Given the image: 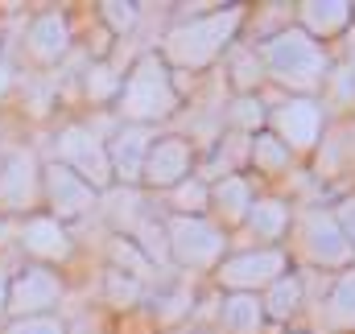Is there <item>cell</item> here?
<instances>
[{"label": "cell", "instance_id": "1", "mask_svg": "<svg viewBox=\"0 0 355 334\" xmlns=\"http://www.w3.org/2000/svg\"><path fill=\"white\" fill-rule=\"evenodd\" d=\"M261 62L272 83L289 87L297 95H314L318 87H327V75H331V58H327L322 42H314L297 25L268 33L261 42Z\"/></svg>", "mask_w": 355, "mask_h": 334}, {"label": "cell", "instance_id": "2", "mask_svg": "<svg viewBox=\"0 0 355 334\" xmlns=\"http://www.w3.org/2000/svg\"><path fill=\"white\" fill-rule=\"evenodd\" d=\"M244 17H248L244 4H227V8H215L207 17H190V21L174 25L166 33V46H162L166 67H182V71L211 67L223 50H232V37L244 25Z\"/></svg>", "mask_w": 355, "mask_h": 334}, {"label": "cell", "instance_id": "3", "mask_svg": "<svg viewBox=\"0 0 355 334\" xmlns=\"http://www.w3.org/2000/svg\"><path fill=\"white\" fill-rule=\"evenodd\" d=\"M178 103H182V95H178V83L162 54H141L132 62V71L124 75L120 99H116L124 124H145V128L170 120Z\"/></svg>", "mask_w": 355, "mask_h": 334}, {"label": "cell", "instance_id": "4", "mask_svg": "<svg viewBox=\"0 0 355 334\" xmlns=\"http://www.w3.org/2000/svg\"><path fill=\"white\" fill-rule=\"evenodd\" d=\"M166 240L170 260L182 268H219L227 256V231L211 215H170Z\"/></svg>", "mask_w": 355, "mask_h": 334}, {"label": "cell", "instance_id": "5", "mask_svg": "<svg viewBox=\"0 0 355 334\" xmlns=\"http://www.w3.org/2000/svg\"><path fill=\"white\" fill-rule=\"evenodd\" d=\"M62 293H67V285H62V276H58L54 268L29 264V268H21V272L8 281L4 314L17 318V322H25V318H46V314L62 301Z\"/></svg>", "mask_w": 355, "mask_h": 334}, {"label": "cell", "instance_id": "6", "mask_svg": "<svg viewBox=\"0 0 355 334\" xmlns=\"http://www.w3.org/2000/svg\"><path fill=\"white\" fill-rule=\"evenodd\" d=\"M289 272V256L285 248H248L236 256H223V264L215 268L219 285L227 293H265L277 276Z\"/></svg>", "mask_w": 355, "mask_h": 334}, {"label": "cell", "instance_id": "7", "mask_svg": "<svg viewBox=\"0 0 355 334\" xmlns=\"http://www.w3.org/2000/svg\"><path fill=\"white\" fill-rule=\"evenodd\" d=\"M54 145H58V157H54V161H62L67 169H75L95 194L112 190L116 177H112V161H107V145L91 132L87 124H67Z\"/></svg>", "mask_w": 355, "mask_h": 334}, {"label": "cell", "instance_id": "8", "mask_svg": "<svg viewBox=\"0 0 355 334\" xmlns=\"http://www.w3.org/2000/svg\"><path fill=\"white\" fill-rule=\"evenodd\" d=\"M297 244H302V256L318 268H343L355 260V248L347 244V236L339 231L335 215L314 206V211H302L297 215Z\"/></svg>", "mask_w": 355, "mask_h": 334}, {"label": "cell", "instance_id": "9", "mask_svg": "<svg viewBox=\"0 0 355 334\" xmlns=\"http://www.w3.org/2000/svg\"><path fill=\"white\" fill-rule=\"evenodd\" d=\"M322 124H327V107L314 99V95H297V99H285L268 112V128L272 137L289 149V153H306L318 145L322 137Z\"/></svg>", "mask_w": 355, "mask_h": 334}, {"label": "cell", "instance_id": "10", "mask_svg": "<svg viewBox=\"0 0 355 334\" xmlns=\"http://www.w3.org/2000/svg\"><path fill=\"white\" fill-rule=\"evenodd\" d=\"M42 198L50 206V219H58V223L83 219V215L95 211V202H99V194L91 190L75 169L62 166V161H46L42 166Z\"/></svg>", "mask_w": 355, "mask_h": 334}, {"label": "cell", "instance_id": "11", "mask_svg": "<svg viewBox=\"0 0 355 334\" xmlns=\"http://www.w3.org/2000/svg\"><path fill=\"white\" fill-rule=\"evenodd\" d=\"M37 202H42V166L29 149H21L0 166V211L29 219Z\"/></svg>", "mask_w": 355, "mask_h": 334}, {"label": "cell", "instance_id": "12", "mask_svg": "<svg viewBox=\"0 0 355 334\" xmlns=\"http://www.w3.org/2000/svg\"><path fill=\"white\" fill-rule=\"evenodd\" d=\"M190 166H194V145L186 137H157L149 145L141 182L153 186V190H174L190 177Z\"/></svg>", "mask_w": 355, "mask_h": 334}, {"label": "cell", "instance_id": "13", "mask_svg": "<svg viewBox=\"0 0 355 334\" xmlns=\"http://www.w3.org/2000/svg\"><path fill=\"white\" fill-rule=\"evenodd\" d=\"M157 141L153 128L145 124H124L116 128V137L107 141V161H112V177L120 186H141V173H145V157H149V145Z\"/></svg>", "mask_w": 355, "mask_h": 334}, {"label": "cell", "instance_id": "14", "mask_svg": "<svg viewBox=\"0 0 355 334\" xmlns=\"http://www.w3.org/2000/svg\"><path fill=\"white\" fill-rule=\"evenodd\" d=\"M67 50H71V21H67V12H58V8L37 12L29 21V29H25V54L37 67H54V62L67 58Z\"/></svg>", "mask_w": 355, "mask_h": 334}, {"label": "cell", "instance_id": "15", "mask_svg": "<svg viewBox=\"0 0 355 334\" xmlns=\"http://www.w3.org/2000/svg\"><path fill=\"white\" fill-rule=\"evenodd\" d=\"M17 240H21V248L29 252L33 260H42L46 268L71 256V236H67V227H62L58 219H50V215H29V219L21 223V236H17Z\"/></svg>", "mask_w": 355, "mask_h": 334}, {"label": "cell", "instance_id": "16", "mask_svg": "<svg viewBox=\"0 0 355 334\" xmlns=\"http://www.w3.org/2000/svg\"><path fill=\"white\" fill-rule=\"evenodd\" d=\"M252 202H257V194H252V186H248L244 173H223V177L211 182V215H215V223L223 231L240 227L248 219Z\"/></svg>", "mask_w": 355, "mask_h": 334}, {"label": "cell", "instance_id": "17", "mask_svg": "<svg viewBox=\"0 0 355 334\" xmlns=\"http://www.w3.org/2000/svg\"><path fill=\"white\" fill-rule=\"evenodd\" d=\"M352 21H355V4H347V0H306V4H297V29L310 33L314 42L343 33Z\"/></svg>", "mask_w": 355, "mask_h": 334}, {"label": "cell", "instance_id": "18", "mask_svg": "<svg viewBox=\"0 0 355 334\" xmlns=\"http://www.w3.org/2000/svg\"><path fill=\"white\" fill-rule=\"evenodd\" d=\"M265 306L261 293H227L219 306V331L223 334H261Z\"/></svg>", "mask_w": 355, "mask_h": 334}, {"label": "cell", "instance_id": "19", "mask_svg": "<svg viewBox=\"0 0 355 334\" xmlns=\"http://www.w3.org/2000/svg\"><path fill=\"white\" fill-rule=\"evenodd\" d=\"M244 223H248V231H252L257 240H265V248H272V244L285 240V231L293 227V211H289L285 198H257Z\"/></svg>", "mask_w": 355, "mask_h": 334}, {"label": "cell", "instance_id": "20", "mask_svg": "<svg viewBox=\"0 0 355 334\" xmlns=\"http://www.w3.org/2000/svg\"><path fill=\"white\" fill-rule=\"evenodd\" d=\"M99 202L107 206V219H112L116 236H128V231L145 219V198H141L137 186H112V190H103Z\"/></svg>", "mask_w": 355, "mask_h": 334}, {"label": "cell", "instance_id": "21", "mask_svg": "<svg viewBox=\"0 0 355 334\" xmlns=\"http://www.w3.org/2000/svg\"><path fill=\"white\" fill-rule=\"evenodd\" d=\"M227 79L236 87V95H257V87L265 83L261 50H252V46H232V50H227Z\"/></svg>", "mask_w": 355, "mask_h": 334}, {"label": "cell", "instance_id": "22", "mask_svg": "<svg viewBox=\"0 0 355 334\" xmlns=\"http://www.w3.org/2000/svg\"><path fill=\"white\" fill-rule=\"evenodd\" d=\"M261 306H265V318H277V322L293 318L302 310V276H293V272L277 276L265 293H261Z\"/></svg>", "mask_w": 355, "mask_h": 334}, {"label": "cell", "instance_id": "23", "mask_svg": "<svg viewBox=\"0 0 355 334\" xmlns=\"http://www.w3.org/2000/svg\"><path fill=\"white\" fill-rule=\"evenodd\" d=\"M327 322L335 331H355V268L335 276V285L327 293Z\"/></svg>", "mask_w": 355, "mask_h": 334}, {"label": "cell", "instance_id": "24", "mask_svg": "<svg viewBox=\"0 0 355 334\" xmlns=\"http://www.w3.org/2000/svg\"><path fill=\"white\" fill-rule=\"evenodd\" d=\"M248 157H252V166L261 169V173H285V169L293 166V153H289L272 132L248 137Z\"/></svg>", "mask_w": 355, "mask_h": 334}, {"label": "cell", "instance_id": "25", "mask_svg": "<svg viewBox=\"0 0 355 334\" xmlns=\"http://www.w3.org/2000/svg\"><path fill=\"white\" fill-rule=\"evenodd\" d=\"M132 244L145 252V260L157 268V264H170V240H166V223H157V219H141L137 227H132Z\"/></svg>", "mask_w": 355, "mask_h": 334}, {"label": "cell", "instance_id": "26", "mask_svg": "<svg viewBox=\"0 0 355 334\" xmlns=\"http://www.w3.org/2000/svg\"><path fill=\"white\" fill-rule=\"evenodd\" d=\"M107 252H112V268H116V272H124V276H132V281H149L153 264L145 260V252L137 248L128 236H112Z\"/></svg>", "mask_w": 355, "mask_h": 334}, {"label": "cell", "instance_id": "27", "mask_svg": "<svg viewBox=\"0 0 355 334\" xmlns=\"http://www.w3.org/2000/svg\"><path fill=\"white\" fill-rule=\"evenodd\" d=\"M227 124L236 128V132H261L268 124V107L261 103V95H236L232 99V107H227Z\"/></svg>", "mask_w": 355, "mask_h": 334}, {"label": "cell", "instance_id": "28", "mask_svg": "<svg viewBox=\"0 0 355 334\" xmlns=\"http://www.w3.org/2000/svg\"><path fill=\"white\" fill-rule=\"evenodd\" d=\"M170 202H174V215H207L211 211V182L186 177L182 186L170 190Z\"/></svg>", "mask_w": 355, "mask_h": 334}, {"label": "cell", "instance_id": "29", "mask_svg": "<svg viewBox=\"0 0 355 334\" xmlns=\"http://www.w3.org/2000/svg\"><path fill=\"white\" fill-rule=\"evenodd\" d=\"M83 87H87L91 103H112V99H120L124 79H120L107 62H95V67H87V75H83Z\"/></svg>", "mask_w": 355, "mask_h": 334}, {"label": "cell", "instance_id": "30", "mask_svg": "<svg viewBox=\"0 0 355 334\" xmlns=\"http://www.w3.org/2000/svg\"><path fill=\"white\" fill-rule=\"evenodd\" d=\"M327 99L335 107H355V54H347L339 67H331V75H327Z\"/></svg>", "mask_w": 355, "mask_h": 334}, {"label": "cell", "instance_id": "31", "mask_svg": "<svg viewBox=\"0 0 355 334\" xmlns=\"http://www.w3.org/2000/svg\"><path fill=\"white\" fill-rule=\"evenodd\" d=\"M99 21L112 33H132L141 25V4H124V0H103L99 4Z\"/></svg>", "mask_w": 355, "mask_h": 334}, {"label": "cell", "instance_id": "32", "mask_svg": "<svg viewBox=\"0 0 355 334\" xmlns=\"http://www.w3.org/2000/svg\"><path fill=\"white\" fill-rule=\"evenodd\" d=\"M103 293H107V301H112V306L128 310V306H137V301H141V281H132V276H124V272L107 268V276H103Z\"/></svg>", "mask_w": 355, "mask_h": 334}, {"label": "cell", "instance_id": "33", "mask_svg": "<svg viewBox=\"0 0 355 334\" xmlns=\"http://www.w3.org/2000/svg\"><path fill=\"white\" fill-rule=\"evenodd\" d=\"M186 310H190V293H186V289H174V293H162V297H157V318H162V326L182 322Z\"/></svg>", "mask_w": 355, "mask_h": 334}, {"label": "cell", "instance_id": "34", "mask_svg": "<svg viewBox=\"0 0 355 334\" xmlns=\"http://www.w3.org/2000/svg\"><path fill=\"white\" fill-rule=\"evenodd\" d=\"M4 334H71V331L54 318H25V322H12Z\"/></svg>", "mask_w": 355, "mask_h": 334}, {"label": "cell", "instance_id": "35", "mask_svg": "<svg viewBox=\"0 0 355 334\" xmlns=\"http://www.w3.org/2000/svg\"><path fill=\"white\" fill-rule=\"evenodd\" d=\"M331 215H335V223H339V231L347 236V244L355 248V194H352V198H343V202H339V206H335Z\"/></svg>", "mask_w": 355, "mask_h": 334}, {"label": "cell", "instance_id": "36", "mask_svg": "<svg viewBox=\"0 0 355 334\" xmlns=\"http://www.w3.org/2000/svg\"><path fill=\"white\" fill-rule=\"evenodd\" d=\"M12 91V67H8V58H0V99Z\"/></svg>", "mask_w": 355, "mask_h": 334}, {"label": "cell", "instance_id": "37", "mask_svg": "<svg viewBox=\"0 0 355 334\" xmlns=\"http://www.w3.org/2000/svg\"><path fill=\"white\" fill-rule=\"evenodd\" d=\"M4 297H8V281L0 276V314H4Z\"/></svg>", "mask_w": 355, "mask_h": 334}]
</instances>
